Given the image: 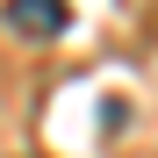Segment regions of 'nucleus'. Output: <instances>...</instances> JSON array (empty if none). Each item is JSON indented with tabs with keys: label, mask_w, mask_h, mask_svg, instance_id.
I'll return each mask as SVG.
<instances>
[{
	"label": "nucleus",
	"mask_w": 158,
	"mask_h": 158,
	"mask_svg": "<svg viewBox=\"0 0 158 158\" xmlns=\"http://www.w3.org/2000/svg\"><path fill=\"white\" fill-rule=\"evenodd\" d=\"M65 0H7V29L15 36H29V43H50V36H65Z\"/></svg>",
	"instance_id": "nucleus-1"
}]
</instances>
